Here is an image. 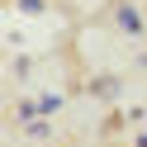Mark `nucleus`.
Masks as SVG:
<instances>
[{"instance_id": "f257e3e1", "label": "nucleus", "mask_w": 147, "mask_h": 147, "mask_svg": "<svg viewBox=\"0 0 147 147\" xmlns=\"http://www.w3.org/2000/svg\"><path fill=\"white\" fill-rule=\"evenodd\" d=\"M109 19H114V29L123 33V38H142V14L133 10V0H114V10H109Z\"/></svg>"}, {"instance_id": "f03ea898", "label": "nucleus", "mask_w": 147, "mask_h": 147, "mask_svg": "<svg viewBox=\"0 0 147 147\" xmlns=\"http://www.w3.org/2000/svg\"><path fill=\"white\" fill-rule=\"evenodd\" d=\"M95 95H109V100H114L119 95V81L114 76H109V81H95Z\"/></svg>"}, {"instance_id": "7ed1b4c3", "label": "nucleus", "mask_w": 147, "mask_h": 147, "mask_svg": "<svg viewBox=\"0 0 147 147\" xmlns=\"http://www.w3.org/2000/svg\"><path fill=\"white\" fill-rule=\"evenodd\" d=\"M128 119H133V123H147V109H133Z\"/></svg>"}, {"instance_id": "20e7f679", "label": "nucleus", "mask_w": 147, "mask_h": 147, "mask_svg": "<svg viewBox=\"0 0 147 147\" xmlns=\"http://www.w3.org/2000/svg\"><path fill=\"white\" fill-rule=\"evenodd\" d=\"M133 147H147V133H142V138H138V142H133Z\"/></svg>"}]
</instances>
